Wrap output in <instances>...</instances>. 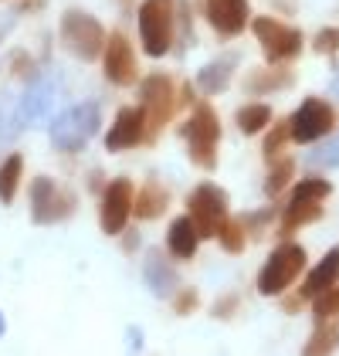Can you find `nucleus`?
Wrapping results in <instances>:
<instances>
[{"mask_svg": "<svg viewBox=\"0 0 339 356\" xmlns=\"http://www.w3.org/2000/svg\"><path fill=\"white\" fill-rule=\"evenodd\" d=\"M336 336H339L336 326H319L312 332V339L306 343V353H329L336 346Z\"/></svg>", "mask_w": 339, "mask_h": 356, "instance_id": "bb28decb", "label": "nucleus"}, {"mask_svg": "<svg viewBox=\"0 0 339 356\" xmlns=\"http://www.w3.org/2000/svg\"><path fill=\"white\" fill-rule=\"evenodd\" d=\"M142 109H146V126L160 129L173 112V82L167 75H149L142 82Z\"/></svg>", "mask_w": 339, "mask_h": 356, "instance_id": "4468645a", "label": "nucleus"}, {"mask_svg": "<svg viewBox=\"0 0 339 356\" xmlns=\"http://www.w3.org/2000/svg\"><path fill=\"white\" fill-rule=\"evenodd\" d=\"M187 218L194 220L200 238H217V227L227 220V191L217 184H200L187 200Z\"/></svg>", "mask_w": 339, "mask_h": 356, "instance_id": "423d86ee", "label": "nucleus"}, {"mask_svg": "<svg viewBox=\"0 0 339 356\" xmlns=\"http://www.w3.org/2000/svg\"><path fill=\"white\" fill-rule=\"evenodd\" d=\"M21 173H24V160L14 153L0 163V204H10L14 193H17V184H21Z\"/></svg>", "mask_w": 339, "mask_h": 356, "instance_id": "412c9836", "label": "nucleus"}, {"mask_svg": "<svg viewBox=\"0 0 339 356\" xmlns=\"http://www.w3.org/2000/svg\"><path fill=\"white\" fill-rule=\"evenodd\" d=\"M306 268V248L302 245H279L272 254H268V261H265V268L258 275V292L261 296H282L285 289L299 278V272Z\"/></svg>", "mask_w": 339, "mask_h": 356, "instance_id": "7ed1b4c3", "label": "nucleus"}, {"mask_svg": "<svg viewBox=\"0 0 339 356\" xmlns=\"http://www.w3.org/2000/svg\"><path fill=\"white\" fill-rule=\"evenodd\" d=\"M95 133H99V106L95 102H78L61 115H55V122H51V143L61 153L85 149V143Z\"/></svg>", "mask_w": 339, "mask_h": 356, "instance_id": "f03ea898", "label": "nucleus"}, {"mask_svg": "<svg viewBox=\"0 0 339 356\" xmlns=\"http://www.w3.org/2000/svg\"><path fill=\"white\" fill-rule=\"evenodd\" d=\"M329 193H333V184H329V180L309 177V180H299V184H295L292 200H299V204H322Z\"/></svg>", "mask_w": 339, "mask_h": 356, "instance_id": "b1692460", "label": "nucleus"}, {"mask_svg": "<svg viewBox=\"0 0 339 356\" xmlns=\"http://www.w3.org/2000/svg\"><path fill=\"white\" fill-rule=\"evenodd\" d=\"M146 282H149L153 296H170V292H173L176 275H173V268L163 261V254H149V261H146Z\"/></svg>", "mask_w": 339, "mask_h": 356, "instance_id": "aec40b11", "label": "nucleus"}, {"mask_svg": "<svg viewBox=\"0 0 339 356\" xmlns=\"http://www.w3.org/2000/svg\"><path fill=\"white\" fill-rule=\"evenodd\" d=\"M339 282V245L329 248L326 251V258L315 265L309 272V278H306V285H302V296L306 299H315L319 292H326L329 285H336Z\"/></svg>", "mask_w": 339, "mask_h": 356, "instance_id": "dca6fc26", "label": "nucleus"}, {"mask_svg": "<svg viewBox=\"0 0 339 356\" xmlns=\"http://www.w3.org/2000/svg\"><path fill=\"white\" fill-rule=\"evenodd\" d=\"M183 139H187V153L190 160L204 170L217 166V143H221V122L217 112L210 109L207 102H200L197 109L190 112L187 126H183Z\"/></svg>", "mask_w": 339, "mask_h": 356, "instance_id": "f257e3e1", "label": "nucleus"}, {"mask_svg": "<svg viewBox=\"0 0 339 356\" xmlns=\"http://www.w3.org/2000/svg\"><path fill=\"white\" fill-rule=\"evenodd\" d=\"M312 312H315L319 319L339 316V289H336V285H329L326 292H319V296H315V305H312Z\"/></svg>", "mask_w": 339, "mask_h": 356, "instance_id": "cd10ccee", "label": "nucleus"}, {"mask_svg": "<svg viewBox=\"0 0 339 356\" xmlns=\"http://www.w3.org/2000/svg\"><path fill=\"white\" fill-rule=\"evenodd\" d=\"M285 136H288V126H279V129H275L272 136L265 139V156H268V160H272V156H275V153L282 149V139H285Z\"/></svg>", "mask_w": 339, "mask_h": 356, "instance_id": "2f4dec72", "label": "nucleus"}, {"mask_svg": "<svg viewBox=\"0 0 339 356\" xmlns=\"http://www.w3.org/2000/svg\"><path fill=\"white\" fill-rule=\"evenodd\" d=\"M167 191L160 187V184H146L140 191H133V211H136V218L142 220H153L160 218L163 211H167Z\"/></svg>", "mask_w": 339, "mask_h": 356, "instance_id": "6ab92c4d", "label": "nucleus"}, {"mask_svg": "<svg viewBox=\"0 0 339 356\" xmlns=\"http://www.w3.org/2000/svg\"><path fill=\"white\" fill-rule=\"evenodd\" d=\"M102 72L113 85H129L136 79V55H133V44L126 34L113 31L106 38V48H102Z\"/></svg>", "mask_w": 339, "mask_h": 356, "instance_id": "9b49d317", "label": "nucleus"}, {"mask_svg": "<svg viewBox=\"0 0 339 356\" xmlns=\"http://www.w3.org/2000/svg\"><path fill=\"white\" fill-rule=\"evenodd\" d=\"M322 218V204H299V200H288V211L282 218V231H295V227H306L312 220Z\"/></svg>", "mask_w": 339, "mask_h": 356, "instance_id": "4be33fe9", "label": "nucleus"}, {"mask_svg": "<svg viewBox=\"0 0 339 356\" xmlns=\"http://www.w3.org/2000/svg\"><path fill=\"white\" fill-rule=\"evenodd\" d=\"M217 238H221V245H224L231 254H234V251H241V248H245V224L227 218L224 224L217 227Z\"/></svg>", "mask_w": 339, "mask_h": 356, "instance_id": "393cba45", "label": "nucleus"}, {"mask_svg": "<svg viewBox=\"0 0 339 356\" xmlns=\"http://www.w3.org/2000/svg\"><path fill=\"white\" fill-rule=\"evenodd\" d=\"M55 95H58V79H55V75L31 82L28 92L21 95V102L14 106V115H17L21 129H24V126H38V122H41V119L51 112V106H55Z\"/></svg>", "mask_w": 339, "mask_h": 356, "instance_id": "f8f14e48", "label": "nucleus"}, {"mask_svg": "<svg viewBox=\"0 0 339 356\" xmlns=\"http://www.w3.org/2000/svg\"><path fill=\"white\" fill-rule=\"evenodd\" d=\"M3 329H7V323H3V312H0V336H3Z\"/></svg>", "mask_w": 339, "mask_h": 356, "instance_id": "473e14b6", "label": "nucleus"}, {"mask_svg": "<svg viewBox=\"0 0 339 356\" xmlns=\"http://www.w3.org/2000/svg\"><path fill=\"white\" fill-rule=\"evenodd\" d=\"M173 309H176V316H190L197 309V289H183L173 302Z\"/></svg>", "mask_w": 339, "mask_h": 356, "instance_id": "7c9ffc66", "label": "nucleus"}, {"mask_svg": "<svg viewBox=\"0 0 339 356\" xmlns=\"http://www.w3.org/2000/svg\"><path fill=\"white\" fill-rule=\"evenodd\" d=\"M315 51H319V55H333V51H339V31L336 28L319 31V38H315Z\"/></svg>", "mask_w": 339, "mask_h": 356, "instance_id": "c756f323", "label": "nucleus"}, {"mask_svg": "<svg viewBox=\"0 0 339 356\" xmlns=\"http://www.w3.org/2000/svg\"><path fill=\"white\" fill-rule=\"evenodd\" d=\"M133 214V184L129 180H113L102 191V204H99V224L106 234H122L126 220Z\"/></svg>", "mask_w": 339, "mask_h": 356, "instance_id": "9d476101", "label": "nucleus"}, {"mask_svg": "<svg viewBox=\"0 0 339 356\" xmlns=\"http://www.w3.org/2000/svg\"><path fill=\"white\" fill-rule=\"evenodd\" d=\"M234 61H238V55H224V58H217V61H210V65H204L197 75L200 92L221 95L227 88V82H231V75H234Z\"/></svg>", "mask_w": 339, "mask_h": 356, "instance_id": "f3484780", "label": "nucleus"}, {"mask_svg": "<svg viewBox=\"0 0 339 356\" xmlns=\"http://www.w3.org/2000/svg\"><path fill=\"white\" fill-rule=\"evenodd\" d=\"M72 214V197L58 187L55 180L48 177H38L31 184V218L38 224H51Z\"/></svg>", "mask_w": 339, "mask_h": 356, "instance_id": "1a4fd4ad", "label": "nucleus"}, {"mask_svg": "<svg viewBox=\"0 0 339 356\" xmlns=\"http://www.w3.org/2000/svg\"><path fill=\"white\" fill-rule=\"evenodd\" d=\"M140 38L149 58H163L173 44V0H142Z\"/></svg>", "mask_w": 339, "mask_h": 356, "instance_id": "20e7f679", "label": "nucleus"}, {"mask_svg": "<svg viewBox=\"0 0 339 356\" xmlns=\"http://www.w3.org/2000/svg\"><path fill=\"white\" fill-rule=\"evenodd\" d=\"M309 163H315V166H339V136L333 139V143H326V146H319V149H312Z\"/></svg>", "mask_w": 339, "mask_h": 356, "instance_id": "c85d7f7f", "label": "nucleus"}, {"mask_svg": "<svg viewBox=\"0 0 339 356\" xmlns=\"http://www.w3.org/2000/svg\"><path fill=\"white\" fill-rule=\"evenodd\" d=\"M292 170H295V163L285 156V160H279V163L272 166V173H268V180H265V193L268 197H275V193H282V187L288 184V177H292Z\"/></svg>", "mask_w": 339, "mask_h": 356, "instance_id": "a878e982", "label": "nucleus"}, {"mask_svg": "<svg viewBox=\"0 0 339 356\" xmlns=\"http://www.w3.org/2000/svg\"><path fill=\"white\" fill-rule=\"evenodd\" d=\"M197 241H200V234L187 214L170 224L167 245H170V254H173V258H194V254H197Z\"/></svg>", "mask_w": 339, "mask_h": 356, "instance_id": "a211bd4d", "label": "nucleus"}, {"mask_svg": "<svg viewBox=\"0 0 339 356\" xmlns=\"http://www.w3.org/2000/svg\"><path fill=\"white\" fill-rule=\"evenodd\" d=\"M204 10H207V21L210 28L224 38L241 34L248 24V0H204Z\"/></svg>", "mask_w": 339, "mask_h": 356, "instance_id": "2eb2a0df", "label": "nucleus"}, {"mask_svg": "<svg viewBox=\"0 0 339 356\" xmlns=\"http://www.w3.org/2000/svg\"><path fill=\"white\" fill-rule=\"evenodd\" d=\"M142 136H146V109L142 106H129L115 115L113 129L106 136V149L109 153H122L129 146H140Z\"/></svg>", "mask_w": 339, "mask_h": 356, "instance_id": "ddd939ff", "label": "nucleus"}, {"mask_svg": "<svg viewBox=\"0 0 339 356\" xmlns=\"http://www.w3.org/2000/svg\"><path fill=\"white\" fill-rule=\"evenodd\" d=\"M251 31L258 38V44L265 48L268 61H288V58H295L302 51V34L282 24V21H275V17H254Z\"/></svg>", "mask_w": 339, "mask_h": 356, "instance_id": "0eeeda50", "label": "nucleus"}, {"mask_svg": "<svg viewBox=\"0 0 339 356\" xmlns=\"http://www.w3.org/2000/svg\"><path fill=\"white\" fill-rule=\"evenodd\" d=\"M272 122V109L268 106H261V102H254V106H245V109L238 112V129L245 133V136H254V133H261L265 126Z\"/></svg>", "mask_w": 339, "mask_h": 356, "instance_id": "5701e85b", "label": "nucleus"}, {"mask_svg": "<svg viewBox=\"0 0 339 356\" xmlns=\"http://www.w3.org/2000/svg\"><path fill=\"white\" fill-rule=\"evenodd\" d=\"M333 109L322 102V99H306L295 115H292V122H288V136L295 139V143H315V139L329 136L333 133Z\"/></svg>", "mask_w": 339, "mask_h": 356, "instance_id": "6e6552de", "label": "nucleus"}, {"mask_svg": "<svg viewBox=\"0 0 339 356\" xmlns=\"http://www.w3.org/2000/svg\"><path fill=\"white\" fill-rule=\"evenodd\" d=\"M61 41H65V48L75 58L92 61L95 55H102V48H106V31L85 10H65V17H61Z\"/></svg>", "mask_w": 339, "mask_h": 356, "instance_id": "39448f33", "label": "nucleus"}, {"mask_svg": "<svg viewBox=\"0 0 339 356\" xmlns=\"http://www.w3.org/2000/svg\"><path fill=\"white\" fill-rule=\"evenodd\" d=\"M333 92H336V95H339V79H336V82H333Z\"/></svg>", "mask_w": 339, "mask_h": 356, "instance_id": "72a5a7b5", "label": "nucleus"}]
</instances>
